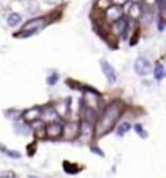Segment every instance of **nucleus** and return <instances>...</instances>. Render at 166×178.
Returning a JSON list of instances; mask_svg holds the SVG:
<instances>
[{"instance_id": "22", "label": "nucleus", "mask_w": 166, "mask_h": 178, "mask_svg": "<svg viewBox=\"0 0 166 178\" xmlns=\"http://www.w3.org/2000/svg\"><path fill=\"white\" fill-rule=\"evenodd\" d=\"M138 39H140V28H137L133 34H131V37L128 38V44L131 45V47H134V45H137Z\"/></svg>"}, {"instance_id": "29", "label": "nucleus", "mask_w": 166, "mask_h": 178, "mask_svg": "<svg viewBox=\"0 0 166 178\" xmlns=\"http://www.w3.org/2000/svg\"><path fill=\"white\" fill-rule=\"evenodd\" d=\"M90 150H92L93 153H96V155H99V156H105V155H104V152H102V150H101L98 146H92V148H90Z\"/></svg>"}, {"instance_id": "28", "label": "nucleus", "mask_w": 166, "mask_h": 178, "mask_svg": "<svg viewBox=\"0 0 166 178\" xmlns=\"http://www.w3.org/2000/svg\"><path fill=\"white\" fill-rule=\"evenodd\" d=\"M128 2H130V0H112V5H117V6H122V7H124V6L127 5Z\"/></svg>"}, {"instance_id": "5", "label": "nucleus", "mask_w": 166, "mask_h": 178, "mask_svg": "<svg viewBox=\"0 0 166 178\" xmlns=\"http://www.w3.org/2000/svg\"><path fill=\"white\" fill-rule=\"evenodd\" d=\"M134 70L138 76H149L150 73H153V64L150 63L149 59L138 57L134 61Z\"/></svg>"}, {"instance_id": "13", "label": "nucleus", "mask_w": 166, "mask_h": 178, "mask_svg": "<svg viewBox=\"0 0 166 178\" xmlns=\"http://www.w3.org/2000/svg\"><path fill=\"white\" fill-rule=\"evenodd\" d=\"M63 169L66 171L67 174H70V175H76V174L82 169V168L79 167L77 164H73V162H69V161H64L63 162Z\"/></svg>"}, {"instance_id": "23", "label": "nucleus", "mask_w": 166, "mask_h": 178, "mask_svg": "<svg viewBox=\"0 0 166 178\" xmlns=\"http://www.w3.org/2000/svg\"><path fill=\"white\" fill-rule=\"evenodd\" d=\"M133 128H134V131H136V133H137L138 136L141 137V139H147V136H149V134H147V131L143 128V126H141V124H134Z\"/></svg>"}, {"instance_id": "10", "label": "nucleus", "mask_w": 166, "mask_h": 178, "mask_svg": "<svg viewBox=\"0 0 166 178\" xmlns=\"http://www.w3.org/2000/svg\"><path fill=\"white\" fill-rule=\"evenodd\" d=\"M99 96L101 94H95V92H89V91H85L83 94V105L85 107H89V108H96L98 104H99Z\"/></svg>"}, {"instance_id": "12", "label": "nucleus", "mask_w": 166, "mask_h": 178, "mask_svg": "<svg viewBox=\"0 0 166 178\" xmlns=\"http://www.w3.org/2000/svg\"><path fill=\"white\" fill-rule=\"evenodd\" d=\"M153 76L156 80H162L166 78V66L162 61H157L155 66H153Z\"/></svg>"}, {"instance_id": "25", "label": "nucleus", "mask_w": 166, "mask_h": 178, "mask_svg": "<svg viewBox=\"0 0 166 178\" xmlns=\"http://www.w3.org/2000/svg\"><path fill=\"white\" fill-rule=\"evenodd\" d=\"M6 152V155L7 156H10V158H21V153L19 152H16V150H5Z\"/></svg>"}, {"instance_id": "26", "label": "nucleus", "mask_w": 166, "mask_h": 178, "mask_svg": "<svg viewBox=\"0 0 166 178\" xmlns=\"http://www.w3.org/2000/svg\"><path fill=\"white\" fill-rule=\"evenodd\" d=\"M141 3H143L144 6H149V7H156L157 0H141Z\"/></svg>"}, {"instance_id": "27", "label": "nucleus", "mask_w": 166, "mask_h": 178, "mask_svg": "<svg viewBox=\"0 0 166 178\" xmlns=\"http://www.w3.org/2000/svg\"><path fill=\"white\" fill-rule=\"evenodd\" d=\"M0 178H16V177H15V172H12V171H5V172L0 174Z\"/></svg>"}, {"instance_id": "4", "label": "nucleus", "mask_w": 166, "mask_h": 178, "mask_svg": "<svg viewBox=\"0 0 166 178\" xmlns=\"http://www.w3.org/2000/svg\"><path fill=\"white\" fill-rule=\"evenodd\" d=\"M128 16L127 15H124L121 19H118L115 21L114 23H111L109 25V37L112 38H122L124 37V34L127 31V26H128Z\"/></svg>"}, {"instance_id": "11", "label": "nucleus", "mask_w": 166, "mask_h": 178, "mask_svg": "<svg viewBox=\"0 0 166 178\" xmlns=\"http://www.w3.org/2000/svg\"><path fill=\"white\" fill-rule=\"evenodd\" d=\"M42 115V108L41 107H34V108H29L22 114V118L25 123H34L37 121L38 118H41Z\"/></svg>"}, {"instance_id": "7", "label": "nucleus", "mask_w": 166, "mask_h": 178, "mask_svg": "<svg viewBox=\"0 0 166 178\" xmlns=\"http://www.w3.org/2000/svg\"><path fill=\"white\" fill-rule=\"evenodd\" d=\"M80 136V124L79 123H69L63 126V137L66 140H74Z\"/></svg>"}, {"instance_id": "2", "label": "nucleus", "mask_w": 166, "mask_h": 178, "mask_svg": "<svg viewBox=\"0 0 166 178\" xmlns=\"http://www.w3.org/2000/svg\"><path fill=\"white\" fill-rule=\"evenodd\" d=\"M47 23H48V19L45 16L34 18V19L28 21V22L23 25L19 32L15 34V37H16V38H29V37H32L35 34H38L42 28H45Z\"/></svg>"}, {"instance_id": "31", "label": "nucleus", "mask_w": 166, "mask_h": 178, "mask_svg": "<svg viewBox=\"0 0 166 178\" xmlns=\"http://www.w3.org/2000/svg\"><path fill=\"white\" fill-rule=\"evenodd\" d=\"M29 178H39V177H34V175H31V177H29Z\"/></svg>"}, {"instance_id": "8", "label": "nucleus", "mask_w": 166, "mask_h": 178, "mask_svg": "<svg viewBox=\"0 0 166 178\" xmlns=\"http://www.w3.org/2000/svg\"><path fill=\"white\" fill-rule=\"evenodd\" d=\"M45 136L48 139H58L63 136V126L55 121H51L48 126H45Z\"/></svg>"}, {"instance_id": "16", "label": "nucleus", "mask_w": 166, "mask_h": 178, "mask_svg": "<svg viewBox=\"0 0 166 178\" xmlns=\"http://www.w3.org/2000/svg\"><path fill=\"white\" fill-rule=\"evenodd\" d=\"M112 5V0H96L95 3V9L99 12H105L109 6Z\"/></svg>"}, {"instance_id": "18", "label": "nucleus", "mask_w": 166, "mask_h": 178, "mask_svg": "<svg viewBox=\"0 0 166 178\" xmlns=\"http://www.w3.org/2000/svg\"><path fill=\"white\" fill-rule=\"evenodd\" d=\"M57 111H55V108H53V107H50V108H45L44 111V118L47 120V121H54L55 118H57Z\"/></svg>"}, {"instance_id": "3", "label": "nucleus", "mask_w": 166, "mask_h": 178, "mask_svg": "<svg viewBox=\"0 0 166 178\" xmlns=\"http://www.w3.org/2000/svg\"><path fill=\"white\" fill-rule=\"evenodd\" d=\"M124 15H125V12H124V7H122V6L111 5L105 12H102V19H104V22H105L106 25H111V23H114L115 21L121 19Z\"/></svg>"}, {"instance_id": "30", "label": "nucleus", "mask_w": 166, "mask_h": 178, "mask_svg": "<svg viewBox=\"0 0 166 178\" xmlns=\"http://www.w3.org/2000/svg\"><path fill=\"white\" fill-rule=\"evenodd\" d=\"M32 153H35V145H29V152H28V155L32 156Z\"/></svg>"}, {"instance_id": "21", "label": "nucleus", "mask_w": 166, "mask_h": 178, "mask_svg": "<svg viewBox=\"0 0 166 178\" xmlns=\"http://www.w3.org/2000/svg\"><path fill=\"white\" fill-rule=\"evenodd\" d=\"M34 134H35V139H44V137H47L45 136V127L44 124H38L37 127L34 128Z\"/></svg>"}, {"instance_id": "15", "label": "nucleus", "mask_w": 166, "mask_h": 178, "mask_svg": "<svg viewBox=\"0 0 166 178\" xmlns=\"http://www.w3.org/2000/svg\"><path fill=\"white\" fill-rule=\"evenodd\" d=\"M156 13L166 22V2L157 0V3H156Z\"/></svg>"}, {"instance_id": "9", "label": "nucleus", "mask_w": 166, "mask_h": 178, "mask_svg": "<svg viewBox=\"0 0 166 178\" xmlns=\"http://www.w3.org/2000/svg\"><path fill=\"white\" fill-rule=\"evenodd\" d=\"M92 137H95V127L92 126V123L83 120L80 123V139H83V142H88Z\"/></svg>"}, {"instance_id": "6", "label": "nucleus", "mask_w": 166, "mask_h": 178, "mask_svg": "<svg viewBox=\"0 0 166 178\" xmlns=\"http://www.w3.org/2000/svg\"><path fill=\"white\" fill-rule=\"evenodd\" d=\"M101 69H102V73H104V76L106 78L109 85H114L118 80V75H117L115 69H114V66L111 64L109 61L101 60Z\"/></svg>"}, {"instance_id": "17", "label": "nucleus", "mask_w": 166, "mask_h": 178, "mask_svg": "<svg viewBox=\"0 0 166 178\" xmlns=\"http://www.w3.org/2000/svg\"><path fill=\"white\" fill-rule=\"evenodd\" d=\"M96 112H95L93 108H89V107H85V112H83V120H86L89 123H93V120L96 117Z\"/></svg>"}, {"instance_id": "14", "label": "nucleus", "mask_w": 166, "mask_h": 178, "mask_svg": "<svg viewBox=\"0 0 166 178\" xmlns=\"http://www.w3.org/2000/svg\"><path fill=\"white\" fill-rule=\"evenodd\" d=\"M21 21H22V16L18 12H10L9 16H7V25L9 26H16L21 23Z\"/></svg>"}, {"instance_id": "20", "label": "nucleus", "mask_w": 166, "mask_h": 178, "mask_svg": "<svg viewBox=\"0 0 166 178\" xmlns=\"http://www.w3.org/2000/svg\"><path fill=\"white\" fill-rule=\"evenodd\" d=\"M54 108L60 117H66L67 111H69V104H67V102H61V104H57Z\"/></svg>"}, {"instance_id": "24", "label": "nucleus", "mask_w": 166, "mask_h": 178, "mask_svg": "<svg viewBox=\"0 0 166 178\" xmlns=\"http://www.w3.org/2000/svg\"><path fill=\"white\" fill-rule=\"evenodd\" d=\"M58 78H60V76H58V73H57V72L51 73L50 76L47 78V83H48V86H54V85L58 82Z\"/></svg>"}, {"instance_id": "1", "label": "nucleus", "mask_w": 166, "mask_h": 178, "mask_svg": "<svg viewBox=\"0 0 166 178\" xmlns=\"http://www.w3.org/2000/svg\"><path fill=\"white\" fill-rule=\"evenodd\" d=\"M124 111H125V104L122 101L115 99L108 104L95 124V139H101L102 136L109 133L115 127V124L121 118Z\"/></svg>"}, {"instance_id": "19", "label": "nucleus", "mask_w": 166, "mask_h": 178, "mask_svg": "<svg viewBox=\"0 0 166 178\" xmlns=\"http://www.w3.org/2000/svg\"><path fill=\"white\" fill-rule=\"evenodd\" d=\"M130 130H131V124L128 121H124L117 127V134H118V136H124V134L128 133Z\"/></svg>"}]
</instances>
